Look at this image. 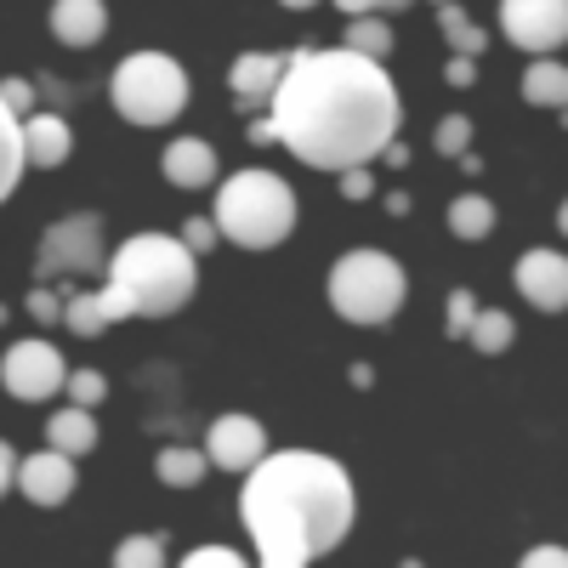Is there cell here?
<instances>
[{
  "label": "cell",
  "instance_id": "f1b7e54d",
  "mask_svg": "<svg viewBox=\"0 0 568 568\" xmlns=\"http://www.w3.org/2000/svg\"><path fill=\"white\" fill-rule=\"evenodd\" d=\"M449 318H444V336L449 342H466V329H471V318H478V296H471L466 291V284H460V291H449Z\"/></svg>",
  "mask_w": 568,
  "mask_h": 568
},
{
  "label": "cell",
  "instance_id": "603a6c76",
  "mask_svg": "<svg viewBox=\"0 0 568 568\" xmlns=\"http://www.w3.org/2000/svg\"><path fill=\"white\" fill-rule=\"evenodd\" d=\"M438 29H444V40H449V52H460V58H484V45H489V34L471 23L455 0H444L438 7Z\"/></svg>",
  "mask_w": 568,
  "mask_h": 568
},
{
  "label": "cell",
  "instance_id": "ac0fdd59",
  "mask_svg": "<svg viewBox=\"0 0 568 568\" xmlns=\"http://www.w3.org/2000/svg\"><path fill=\"white\" fill-rule=\"evenodd\" d=\"M23 171H29V154H23V114L0 98V205L18 194Z\"/></svg>",
  "mask_w": 568,
  "mask_h": 568
},
{
  "label": "cell",
  "instance_id": "d6a6232c",
  "mask_svg": "<svg viewBox=\"0 0 568 568\" xmlns=\"http://www.w3.org/2000/svg\"><path fill=\"white\" fill-rule=\"evenodd\" d=\"M375 194V176L364 171V165H353V171H342V200H353V205H364Z\"/></svg>",
  "mask_w": 568,
  "mask_h": 568
},
{
  "label": "cell",
  "instance_id": "7402d4cb",
  "mask_svg": "<svg viewBox=\"0 0 568 568\" xmlns=\"http://www.w3.org/2000/svg\"><path fill=\"white\" fill-rule=\"evenodd\" d=\"M449 233H455V240H466V245L489 240V233H495V205H489L484 194H460V200H449Z\"/></svg>",
  "mask_w": 568,
  "mask_h": 568
},
{
  "label": "cell",
  "instance_id": "836d02e7",
  "mask_svg": "<svg viewBox=\"0 0 568 568\" xmlns=\"http://www.w3.org/2000/svg\"><path fill=\"white\" fill-rule=\"evenodd\" d=\"M336 7L347 18H364V12H404V7H415V0H336Z\"/></svg>",
  "mask_w": 568,
  "mask_h": 568
},
{
  "label": "cell",
  "instance_id": "4fadbf2b",
  "mask_svg": "<svg viewBox=\"0 0 568 568\" xmlns=\"http://www.w3.org/2000/svg\"><path fill=\"white\" fill-rule=\"evenodd\" d=\"M284 69H291V52H240L227 69V85L245 109H262V103H273Z\"/></svg>",
  "mask_w": 568,
  "mask_h": 568
},
{
  "label": "cell",
  "instance_id": "2e32d148",
  "mask_svg": "<svg viewBox=\"0 0 568 568\" xmlns=\"http://www.w3.org/2000/svg\"><path fill=\"white\" fill-rule=\"evenodd\" d=\"M52 34L63 45H74V52H85V45H98L109 34V7L103 0H52Z\"/></svg>",
  "mask_w": 568,
  "mask_h": 568
},
{
  "label": "cell",
  "instance_id": "60d3db41",
  "mask_svg": "<svg viewBox=\"0 0 568 568\" xmlns=\"http://www.w3.org/2000/svg\"><path fill=\"white\" fill-rule=\"evenodd\" d=\"M284 12H307V7H318V0H278Z\"/></svg>",
  "mask_w": 568,
  "mask_h": 568
},
{
  "label": "cell",
  "instance_id": "e0dca14e",
  "mask_svg": "<svg viewBox=\"0 0 568 568\" xmlns=\"http://www.w3.org/2000/svg\"><path fill=\"white\" fill-rule=\"evenodd\" d=\"M45 444L52 449H63V455H91L98 449V415H91L85 404H63V409H52L45 415Z\"/></svg>",
  "mask_w": 568,
  "mask_h": 568
},
{
  "label": "cell",
  "instance_id": "e575fe53",
  "mask_svg": "<svg viewBox=\"0 0 568 568\" xmlns=\"http://www.w3.org/2000/svg\"><path fill=\"white\" fill-rule=\"evenodd\" d=\"M0 98H7L18 114H34V85L29 80H0Z\"/></svg>",
  "mask_w": 568,
  "mask_h": 568
},
{
  "label": "cell",
  "instance_id": "83f0119b",
  "mask_svg": "<svg viewBox=\"0 0 568 568\" xmlns=\"http://www.w3.org/2000/svg\"><path fill=\"white\" fill-rule=\"evenodd\" d=\"M433 149L449 154V160H460V154L471 149V120H466V114H444L438 131H433Z\"/></svg>",
  "mask_w": 568,
  "mask_h": 568
},
{
  "label": "cell",
  "instance_id": "1f68e13d",
  "mask_svg": "<svg viewBox=\"0 0 568 568\" xmlns=\"http://www.w3.org/2000/svg\"><path fill=\"white\" fill-rule=\"evenodd\" d=\"M245 557L233 551V546H194L187 551V568H240Z\"/></svg>",
  "mask_w": 568,
  "mask_h": 568
},
{
  "label": "cell",
  "instance_id": "52a82bcc",
  "mask_svg": "<svg viewBox=\"0 0 568 568\" xmlns=\"http://www.w3.org/2000/svg\"><path fill=\"white\" fill-rule=\"evenodd\" d=\"M109 273V251H103V216L98 211H74L63 222H52L40 233L34 251V278H91Z\"/></svg>",
  "mask_w": 568,
  "mask_h": 568
},
{
  "label": "cell",
  "instance_id": "f546056e",
  "mask_svg": "<svg viewBox=\"0 0 568 568\" xmlns=\"http://www.w3.org/2000/svg\"><path fill=\"white\" fill-rule=\"evenodd\" d=\"M63 302H69V296H58L45 278H34V291H29V302H23V307H29V318H34V324H63Z\"/></svg>",
  "mask_w": 568,
  "mask_h": 568
},
{
  "label": "cell",
  "instance_id": "7a4b0ae2",
  "mask_svg": "<svg viewBox=\"0 0 568 568\" xmlns=\"http://www.w3.org/2000/svg\"><path fill=\"white\" fill-rule=\"evenodd\" d=\"M358 495L342 460L318 449H267L240 489V524L267 568H307L353 535Z\"/></svg>",
  "mask_w": 568,
  "mask_h": 568
},
{
  "label": "cell",
  "instance_id": "5bb4252c",
  "mask_svg": "<svg viewBox=\"0 0 568 568\" xmlns=\"http://www.w3.org/2000/svg\"><path fill=\"white\" fill-rule=\"evenodd\" d=\"M160 171H165L171 187H187V194H200V187H216L222 160H216V149H211L205 136H176V142H165Z\"/></svg>",
  "mask_w": 568,
  "mask_h": 568
},
{
  "label": "cell",
  "instance_id": "74e56055",
  "mask_svg": "<svg viewBox=\"0 0 568 568\" xmlns=\"http://www.w3.org/2000/svg\"><path fill=\"white\" fill-rule=\"evenodd\" d=\"M524 562L529 568H568V546H535V551H524Z\"/></svg>",
  "mask_w": 568,
  "mask_h": 568
},
{
  "label": "cell",
  "instance_id": "ffe728a7",
  "mask_svg": "<svg viewBox=\"0 0 568 568\" xmlns=\"http://www.w3.org/2000/svg\"><path fill=\"white\" fill-rule=\"evenodd\" d=\"M205 471H211V455L194 449V444H165V449L154 455V478H160L165 489H200Z\"/></svg>",
  "mask_w": 568,
  "mask_h": 568
},
{
  "label": "cell",
  "instance_id": "484cf974",
  "mask_svg": "<svg viewBox=\"0 0 568 568\" xmlns=\"http://www.w3.org/2000/svg\"><path fill=\"white\" fill-rule=\"evenodd\" d=\"M63 398H69V404H85V409H98V404L109 398V375H103V369H69Z\"/></svg>",
  "mask_w": 568,
  "mask_h": 568
},
{
  "label": "cell",
  "instance_id": "ba28073f",
  "mask_svg": "<svg viewBox=\"0 0 568 568\" xmlns=\"http://www.w3.org/2000/svg\"><path fill=\"white\" fill-rule=\"evenodd\" d=\"M63 382H69V364H63V353L52 342L29 336V342H12L7 353H0V387H7L12 398H23V404L58 398Z\"/></svg>",
  "mask_w": 568,
  "mask_h": 568
},
{
  "label": "cell",
  "instance_id": "44dd1931",
  "mask_svg": "<svg viewBox=\"0 0 568 568\" xmlns=\"http://www.w3.org/2000/svg\"><path fill=\"white\" fill-rule=\"evenodd\" d=\"M466 342H471V353L500 358V353H511V342H517V324H511V313H500V307H478V318H471V329H466Z\"/></svg>",
  "mask_w": 568,
  "mask_h": 568
},
{
  "label": "cell",
  "instance_id": "f35d334b",
  "mask_svg": "<svg viewBox=\"0 0 568 568\" xmlns=\"http://www.w3.org/2000/svg\"><path fill=\"white\" fill-rule=\"evenodd\" d=\"M251 142H256V149H267V142H278L273 120H256V125H251Z\"/></svg>",
  "mask_w": 568,
  "mask_h": 568
},
{
  "label": "cell",
  "instance_id": "5b68a950",
  "mask_svg": "<svg viewBox=\"0 0 568 568\" xmlns=\"http://www.w3.org/2000/svg\"><path fill=\"white\" fill-rule=\"evenodd\" d=\"M404 296H409L404 267L387 251H375V245H358V251H347L336 267H329V307H336L347 324H358V329L393 324Z\"/></svg>",
  "mask_w": 568,
  "mask_h": 568
},
{
  "label": "cell",
  "instance_id": "3957f363",
  "mask_svg": "<svg viewBox=\"0 0 568 568\" xmlns=\"http://www.w3.org/2000/svg\"><path fill=\"white\" fill-rule=\"evenodd\" d=\"M200 291V256L182 245V233H131L109 256V324L125 318H171Z\"/></svg>",
  "mask_w": 568,
  "mask_h": 568
},
{
  "label": "cell",
  "instance_id": "9a60e30c",
  "mask_svg": "<svg viewBox=\"0 0 568 568\" xmlns=\"http://www.w3.org/2000/svg\"><path fill=\"white\" fill-rule=\"evenodd\" d=\"M23 154H29V171H58L69 154H74V131L63 114H23Z\"/></svg>",
  "mask_w": 568,
  "mask_h": 568
},
{
  "label": "cell",
  "instance_id": "7bdbcfd3",
  "mask_svg": "<svg viewBox=\"0 0 568 568\" xmlns=\"http://www.w3.org/2000/svg\"><path fill=\"white\" fill-rule=\"evenodd\" d=\"M433 7H444V0H433Z\"/></svg>",
  "mask_w": 568,
  "mask_h": 568
},
{
  "label": "cell",
  "instance_id": "277c9868",
  "mask_svg": "<svg viewBox=\"0 0 568 568\" xmlns=\"http://www.w3.org/2000/svg\"><path fill=\"white\" fill-rule=\"evenodd\" d=\"M216 227L227 245L240 251H273L296 233V194L278 171H233L227 182H216V205H211Z\"/></svg>",
  "mask_w": 568,
  "mask_h": 568
},
{
  "label": "cell",
  "instance_id": "9c48e42d",
  "mask_svg": "<svg viewBox=\"0 0 568 568\" xmlns=\"http://www.w3.org/2000/svg\"><path fill=\"white\" fill-rule=\"evenodd\" d=\"M500 34L529 58H551L568 45V0H500Z\"/></svg>",
  "mask_w": 568,
  "mask_h": 568
},
{
  "label": "cell",
  "instance_id": "cb8c5ba5",
  "mask_svg": "<svg viewBox=\"0 0 568 568\" xmlns=\"http://www.w3.org/2000/svg\"><path fill=\"white\" fill-rule=\"evenodd\" d=\"M63 329H69V336H80V342L103 336V329H109V313H103V291L69 296V302H63Z\"/></svg>",
  "mask_w": 568,
  "mask_h": 568
},
{
  "label": "cell",
  "instance_id": "d6986e66",
  "mask_svg": "<svg viewBox=\"0 0 568 568\" xmlns=\"http://www.w3.org/2000/svg\"><path fill=\"white\" fill-rule=\"evenodd\" d=\"M524 103H535V109H568V63L551 52V58H535L529 69H524Z\"/></svg>",
  "mask_w": 568,
  "mask_h": 568
},
{
  "label": "cell",
  "instance_id": "d4e9b609",
  "mask_svg": "<svg viewBox=\"0 0 568 568\" xmlns=\"http://www.w3.org/2000/svg\"><path fill=\"white\" fill-rule=\"evenodd\" d=\"M342 45H353V52L382 58V63H387V52H393V29H387V18H382V12H364V18H353V23H347V40H342Z\"/></svg>",
  "mask_w": 568,
  "mask_h": 568
},
{
  "label": "cell",
  "instance_id": "8d00e7d4",
  "mask_svg": "<svg viewBox=\"0 0 568 568\" xmlns=\"http://www.w3.org/2000/svg\"><path fill=\"white\" fill-rule=\"evenodd\" d=\"M12 489H18V449L0 438V500H7Z\"/></svg>",
  "mask_w": 568,
  "mask_h": 568
},
{
  "label": "cell",
  "instance_id": "4316f807",
  "mask_svg": "<svg viewBox=\"0 0 568 568\" xmlns=\"http://www.w3.org/2000/svg\"><path fill=\"white\" fill-rule=\"evenodd\" d=\"M114 562H120V568H160V562H165V540H160V535H131V540L114 551Z\"/></svg>",
  "mask_w": 568,
  "mask_h": 568
},
{
  "label": "cell",
  "instance_id": "30bf717a",
  "mask_svg": "<svg viewBox=\"0 0 568 568\" xmlns=\"http://www.w3.org/2000/svg\"><path fill=\"white\" fill-rule=\"evenodd\" d=\"M205 455H211V466L233 471V478H245V471L267 455V426L256 415H240V409L216 415L211 433H205Z\"/></svg>",
  "mask_w": 568,
  "mask_h": 568
},
{
  "label": "cell",
  "instance_id": "6da1fadb",
  "mask_svg": "<svg viewBox=\"0 0 568 568\" xmlns=\"http://www.w3.org/2000/svg\"><path fill=\"white\" fill-rule=\"evenodd\" d=\"M267 109L278 142L313 171L375 165L404 120L387 63L353 52V45L291 52V69H284Z\"/></svg>",
  "mask_w": 568,
  "mask_h": 568
},
{
  "label": "cell",
  "instance_id": "7c38bea8",
  "mask_svg": "<svg viewBox=\"0 0 568 568\" xmlns=\"http://www.w3.org/2000/svg\"><path fill=\"white\" fill-rule=\"evenodd\" d=\"M74 489H80L74 455L40 449V455H23V460H18V495H23V500H34V506H63Z\"/></svg>",
  "mask_w": 568,
  "mask_h": 568
},
{
  "label": "cell",
  "instance_id": "8fae6325",
  "mask_svg": "<svg viewBox=\"0 0 568 568\" xmlns=\"http://www.w3.org/2000/svg\"><path fill=\"white\" fill-rule=\"evenodd\" d=\"M511 278H517V296H524L529 307L568 313V256L562 251H551V245L524 251V256H517V267H511Z\"/></svg>",
  "mask_w": 568,
  "mask_h": 568
},
{
  "label": "cell",
  "instance_id": "4dcf8cb0",
  "mask_svg": "<svg viewBox=\"0 0 568 568\" xmlns=\"http://www.w3.org/2000/svg\"><path fill=\"white\" fill-rule=\"evenodd\" d=\"M182 245L194 251V256L216 251V245H222V227H216V216H187V222H182Z\"/></svg>",
  "mask_w": 568,
  "mask_h": 568
},
{
  "label": "cell",
  "instance_id": "ab89813d",
  "mask_svg": "<svg viewBox=\"0 0 568 568\" xmlns=\"http://www.w3.org/2000/svg\"><path fill=\"white\" fill-rule=\"evenodd\" d=\"M387 216H409V194H387Z\"/></svg>",
  "mask_w": 568,
  "mask_h": 568
},
{
  "label": "cell",
  "instance_id": "b9f144b4",
  "mask_svg": "<svg viewBox=\"0 0 568 568\" xmlns=\"http://www.w3.org/2000/svg\"><path fill=\"white\" fill-rule=\"evenodd\" d=\"M557 233H562V240H568V200L557 205Z\"/></svg>",
  "mask_w": 568,
  "mask_h": 568
},
{
  "label": "cell",
  "instance_id": "8992f818",
  "mask_svg": "<svg viewBox=\"0 0 568 568\" xmlns=\"http://www.w3.org/2000/svg\"><path fill=\"white\" fill-rule=\"evenodd\" d=\"M109 103L120 109L125 125L160 131L187 109V74L171 52H131L109 80Z\"/></svg>",
  "mask_w": 568,
  "mask_h": 568
},
{
  "label": "cell",
  "instance_id": "d590c367",
  "mask_svg": "<svg viewBox=\"0 0 568 568\" xmlns=\"http://www.w3.org/2000/svg\"><path fill=\"white\" fill-rule=\"evenodd\" d=\"M444 80H449V85H460V91H466V85H478V58H460V52H455V58H449V69H444Z\"/></svg>",
  "mask_w": 568,
  "mask_h": 568
}]
</instances>
